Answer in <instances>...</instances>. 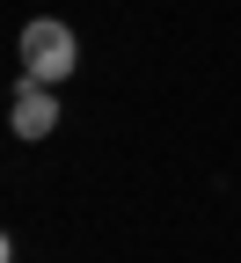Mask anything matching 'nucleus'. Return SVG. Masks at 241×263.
I'll use <instances>...</instances> for the list:
<instances>
[{"mask_svg":"<svg viewBox=\"0 0 241 263\" xmlns=\"http://www.w3.org/2000/svg\"><path fill=\"white\" fill-rule=\"evenodd\" d=\"M8 124H15V139H51L59 132V95L44 81H22L15 103H8Z\"/></svg>","mask_w":241,"mask_h":263,"instance_id":"f03ea898","label":"nucleus"},{"mask_svg":"<svg viewBox=\"0 0 241 263\" xmlns=\"http://www.w3.org/2000/svg\"><path fill=\"white\" fill-rule=\"evenodd\" d=\"M15 51H22V81H44V88H59L81 66V44H73V29H66L59 15H37V22L22 29Z\"/></svg>","mask_w":241,"mask_h":263,"instance_id":"f257e3e1","label":"nucleus"}]
</instances>
